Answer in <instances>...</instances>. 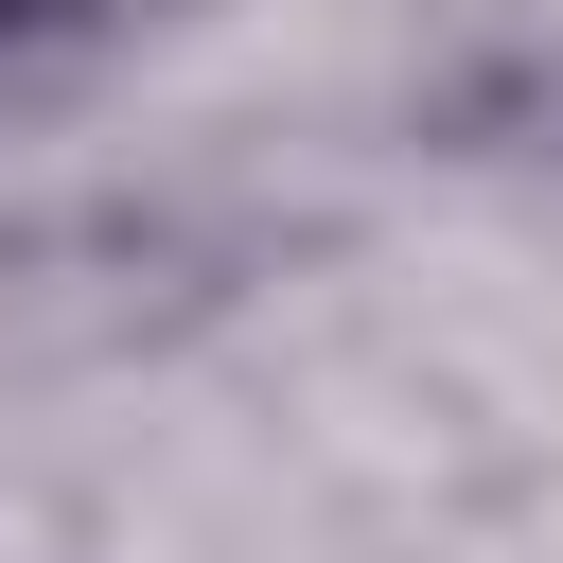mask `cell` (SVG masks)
<instances>
[{
    "label": "cell",
    "mask_w": 563,
    "mask_h": 563,
    "mask_svg": "<svg viewBox=\"0 0 563 563\" xmlns=\"http://www.w3.org/2000/svg\"><path fill=\"white\" fill-rule=\"evenodd\" d=\"M123 35H141V0H0V88L88 70V53H123Z\"/></svg>",
    "instance_id": "6da1fadb"
}]
</instances>
